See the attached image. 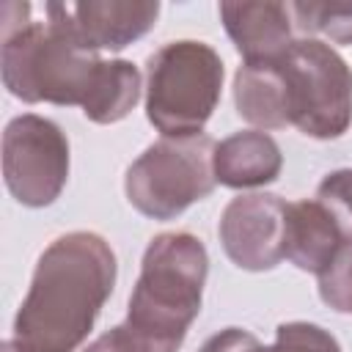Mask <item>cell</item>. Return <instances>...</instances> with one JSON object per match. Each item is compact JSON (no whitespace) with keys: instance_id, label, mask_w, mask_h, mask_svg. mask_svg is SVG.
Instances as JSON below:
<instances>
[{"instance_id":"obj_1","label":"cell","mask_w":352,"mask_h":352,"mask_svg":"<svg viewBox=\"0 0 352 352\" xmlns=\"http://www.w3.org/2000/svg\"><path fill=\"white\" fill-rule=\"evenodd\" d=\"M3 6V82L30 104H77L96 124L121 121L140 99V72L129 60H102L80 50L50 22H30Z\"/></svg>"},{"instance_id":"obj_2","label":"cell","mask_w":352,"mask_h":352,"mask_svg":"<svg viewBox=\"0 0 352 352\" xmlns=\"http://www.w3.org/2000/svg\"><path fill=\"white\" fill-rule=\"evenodd\" d=\"M116 283V256L91 231L58 236L41 256L22 300L11 344L16 352H74L91 333Z\"/></svg>"},{"instance_id":"obj_3","label":"cell","mask_w":352,"mask_h":352,"mask_svg":"<svg viewBox=\"0 0 352 352\" xmlns=\"http://www.w3.org/2000/svg\"><path fill=\"white\" fill-rule=\"evenodd\" d=\"M209 256L192 234H160L143 253L126 322L154 338L182 344L201 311Z\"/></svg>"},{"instance_id":"obj_4","label":"cell","mask_w":352,"mask_h":352,"mask_svg":"<svg viewBox=\"0 0 352 352\" xmlns=\"http://www.w3.org/2000/svg\"><path fill=\"white\" fill-rule=\"evenodd\" d=\"M146 116L165 138L201 135L220 102L223 60L204 41H170L148 58Z\"/></svg>"},{"instance_id":"obj_5","label":"cell","mask_w":352,"mask_h":352,"mask_svg":"<svg viewBox=\"0 0 352 352\" xmlns=\"http://www.w3.org/2000/svg\"><path fill=\"white\" fill-rule=\"evenodd\" d=\"M286 88V113L302 135L341 138L352 124V72L346 60L316 38L292 41L275 60Z\"/></svg>"},{"instance_id":"obj_6","label":"cell","mask_w":352,"mask_h":352,"mask_svg":"<svg viewBox=\"0 0 352 352\" xmlns=\"http://www.w3.org/2000/svg\"><path fill=\"white\" fill-rule=\"evenodd\" d=\"M214 143L209 135L160 138L126 170L129 204L154 220H173L214 190Z\"/></svg>"},{"instance_id":"obj_7","label":"cell","mask_w":352,"mask_h":352,"mask_svg":"<svg viewBox=\"0 0 352 352\" xmlns=\"http://www.w3.org/2000/svg\"><path fill=\"white\" fill-rule=\"evenodd\" d=\"M3 179L25 206H50L69 179V140L50 118L25 113L3 132Z\"/></svg>"},{"instance_id":"obj_8","label":"cell","mask_w":352,"mask_h":352,"mask_svg":"<svg viewBox=\"0 0 352 352\" xmlns=\"http://www.w3.org/2000/svg\"><path fill=\"white\" fill-rule=\"evenodd\" d=\"M47 22L60 30L85 52L99 50H124L157 22L160 3L154 0H129V3H50L44 6Z\"/></svg>"},{"instance_id":"obj_9","label":"cell","mask_w":352,"mask_h":352,"mask_svg":"<svg viewBox=\"0 0 352 352\" xmlns=\"http://www.w3.org/2000/svg\"><path fill=\"white\" fill-rule=\"evenodd\" d=\"M286 201L267 192L234 198L220 217V242L226 256L250 272L278 267L283 256Z\"/></svg>"},{"instance_id":"obj_10","label":"cell","mask_w":352,"mask_h":352,"mask_svg":"<svg viewBox=\"0 0 352 352\" xmlns=\"http://www.w3.org/2000/svg\"><path fill=\"white\" fill-rule=\"evenodd\" d=\"M220 19L245 63L278 60L292 44L286 3H220Z\"/></svg>"},{"instance_id":"obj_11","label":"cell","mask_w":352,"mask_h":352,"mask_svg":"<svg viewBox=\"0 0 352 352\" xmlns=\"http://www.w3.org/2000/svg\"><path fill=\"white\" fill-rule=\"evenodd\" d=\"M344 245L349 242L344 239L338 223L316 198L286 204L283 256L294 267L319 275Z\"/></svg>"},{"instance_id":"obj_12","label":"cell","mask_w":352,"mask_h":352,"mask_svg":"<svg viewBox=\"0 0 352 352\" xmlns=\"http://www.w3.org/2000/svg\"><path fill=\"white\" fill-rule=\"evenodd\" d=\"M283 165L278 143L267 132H236L214 146L212 168L214 182L245 190V187H261L278 179Z\"/></svg>"},{"instance_id":"obj_13","label":"cell","mask_w":352,"mask_h":352,"mask_svg":"<svg viewBox=\"0 0 352 352\" xmlns=\"http://www.w3.org/2000/svg\"><path fill=\"white\" fill-rule=\"evenodd\" d=\"M234 102L239 116L261 129H280L289 124L286 88L275 60L242 63L234 77Z\"/></svg>"},{"instance_id":"obj_14","label":"cell","mask_w":352,"mask_h":352,"mask_svg":"<svg viewBox=\"0 0 352 352\" xmlns=\"http://www.w3.org/2000/svg\"><path fill=\"white\" fill-rule=\"evenodd\" d=\"M300 30L324 33L336 44H352V0L330 3H289Z\"/></svg>"},{"instance_id":"obj_15","label":"cell","mask_w":352,"mask_h":352,"mask_svg":"<svg viewBox=\"0 0 352 352\" xmlns=\"http://www.w3.org/2000/svg\"><path fill=\"white\" fill-rule=\"evenodd\" d=\"M316 201L330 212L344 239L352 245V168L327 173L316 187Z\"/></svg>"},{"instance_id":"obj_16","label":"cell","mask_w":352,"mask_h":352,"mask_svg":"<svg viewBox=\"0 0 352 352\" xmlns=\"http://www.w3.org/2000/svg\"><path fill=\"white\" fill-rule=\"evenodd\" d=\"M319 294L333 311L352 314V245H344L319 272Z\"/></svg>"},{"instance_id":"obj_17","label":"cell","mask_w":352,"mask_h":352,"mask_svg":"<svg viewBox=\"0 0 352 352\" xmlns=\"http://www.w3.org/2000/svg\"><path fill=\"white\" fill-rule=\"evenodd\" d=\"M182 344L173 341H162L154 338L138 327H132L129 322L116 324L113 330L102 333L94 344H88L82 352H176Z\"/></svg>"},{"instance_id":"obj_18","label":"cell","mask_w":352,"mask_h":352,"mask_svg":"<svg viewBox=\"0 0 352 352\" xmlns=\"http://www.w3.org/2000/svg\"><path fill=\"white\" fill-rule=\"evenodd\" d=\"M264 352H341L338 341L308 322H286L275 333V344L264 346Z\"/></svg>"},{"instance_id":"obj_19","label":"cell","mask_w":352,"mask_h":352,"mask_svg":"<svg viewBox=\"0 0 352 352\" xmlns=\"http://www.w3.org/2000/svg\"><path fill=\"white\" fill-rule=\"evenodd\" d=\"M201 352H264V346L258 344V338L248 330H239V327H226L220 333H214L204 346Z\"/></svg>"},{"instance_id":"obj_20","label":"cell","mask_w":352,"mask_h":352,"mask_svg":"<svg viewBox=\"0 0 352 352\" xmlns=\"http://www.w3.org/2000/svg\"><path fill=\"white\" fill-rule=\"evenodd\" d=\"M3 352H16V349H14V344H11V341H6V344H3Z\"/></svg>"}]
</instances>
